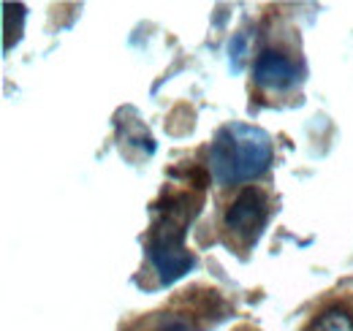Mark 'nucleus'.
<instances>
[{
  "label": "nucleus",
  "instance_id": "1",
  "mask_svg": "<svg viewBox=\"0 0 353 331\" xmlns=\"http://www.w3.org/2000/svg\"><path fill=\"white\" fill-rule=\"evenodd\" d=\"M274 147L269 133L248 123L223 125L210 150V171L221 185L250 182L272 166Z\"/></svg>",
  "mask_w": 353,
  "mask_h": 331
},
{
  "label": "nucleus",
  "instance_id": "4",
  "mask_svg": "<svg viewBox=\"0 0 353 331\" xmlns=\"http://www.w3.org/2000/svg\"><path fill=\"white\" fill-rule=\"evenodd\" d=\"M256 82L266 90H285L296 82V66L280 54V52H264L256 60Z\"/></svg>",
  "mask_w": 353,
  "mask_h": 331
},
{
  "label": "nucleus",
  "instance_id": "6",
  "mask_svg": "<svg viewBox=\"0 0 353 331\" xmlns=\"http://www.w3.org/2000/svg\"><path fill=\"white\" fill-rule=\"evenodd\" d=\"M245 52H248V36H245V33H239V36H234L231 43H228V54H231V60H234V71H239V68H242Z\"/></svg>",
  "mask_w": 353,
  "mask_h": 331
},
{
  "label": "nucleus",
  "instance_id": "3",
  "mask_svg": "<svg viewBox=\"0 0 353 331\" xmlns=\"http://www.w3.org/2000/svg\"><path fill=\"white\" fill-rule=\"evenodd\" d=\"M264 223H266V201L264 196H261V190H256V188H245L234 199V204L228 207V212H225V228L236 239H242V242H253L261 234Z\"/></svg>",
  "mask_w": 353,
  "mask_h": 331
},
{
  "label": "nucleus",
  "instance_id": "5",
  "mask_svg": "<svg viewBox=\"0 0 353 331\" xmlns=\"http://www.w3.org/2000/svg\"><path fill=\"white\" fill-rule=\"evenodd\" d=\"M310 331H353V318L345 310H326L312 321Z\"/></svg>",
  "mask_w": 353,
  "mask_h": 331
},
{
  "label": "nucleus",
  "instance_id": "2",
  "mask_svg": "<svg viewBox=\"0 0 353 331\" xmlns=\"http://www.w3.org/2000/svg\"><path fill=\"white\" fill-rule=\"evenodd\" d=\"M185 231H188V207L185 199H174L169 201V207H163V214L155 223L147 242L150 261L161 274V283L166 285L176 283L193 266V255L185 248Z\"/></svg>",
  "mask_w": 353,
  "mask_h": 331
}]
</instances>
